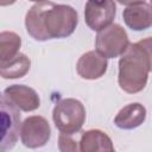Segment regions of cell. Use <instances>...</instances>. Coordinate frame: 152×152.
I'll list each match as a JSON object with an SVG mask.
<instances>
[{
	"label": "cell",
	"instance_id": "6da1fadb",
	"mask_svg": "<svg viewBox=\"0 0 152 152\" xmlns=\"http://www.w3.org/2000/svg\"><path fill=\"white\" fill-rule=\"evenodd\" d=\"M77 24L75 8L52 1L34 2L25 17L26 31L37 42L66 38L75 32Z\"/></svg>",
	"mask_w": 152,
	"mask_h": 152
},
{
	"label": "cell",
	"instance_id": "7a4b0ae2",
	"mask_svg": "<svg viewBox=\"0 0 152 152\" xmlns=\"http://www.w3.org/2000/svg\"><path fill=\"white\" fill-rule=\"evenodd\" d=\"M151 37H147L129 44L120 56L118 83L124 91L135 94L146 87L151 71Z\"/></svg>",
	"mask_w": 152,
	"mask_h": 152
},
{
	"label": "cell",
	"instance_id": "3957f363",
	"mask_svg": "<svg viewBox=\"0 0 152 152\" xmlns=\"http://www.w3.org/2000/svg\"><path fill=\"white\" fill-rule=\"evenodd\" d=\"M52 119L56 128L61 133H76L81 131L86 121V108L83 103L76 99H63L55 104Z\"/></svg>",
	"mask_w": 152,
	"mask_h": 152
},
{
	"label": "cell",
	"instance_id": "277c9868",
	"mask_svg": "<svg viewBox=\"0 0 152 152\" xmlns=\"http://www.w3.org/2000/svg\"><path fill=\"white\" fill-rule=\"evenodd\" d=\"M20 124L19 109L0 93V152H10L15 146Z\"/></svg>",
	"mask_w": 152,
	"mask_h": 152
},
{
	"label": "cell",
	"instance_id": "5b68a950",
	"mask_svg": "<svg viewBox=\"0 0 152 152\" xmlns=\"http://www.w3.org/2000/svg\"><path fill=\"white\" fill-rule=\"evenodd\" d=\"M129 44L125 28L119 24H112L97 32L95 38V51L106 59L115 58L121 56Z\"/></svg>",
	"mask_w": 152,
	"mask_h": 152
},
{
	"label": "cell",
	"instance_id": "8992f818",
	"mask_svg": "<svg viewBox=\"0 0 152 152\" xmlns=\"http://www.w3.org/2000/svg\"><path fill=\"white\" fill-rule=\"evenodd\" d=\"M19 135L24 146L28 148H39L50 140L51 127L44 116L32 115L20 124Z\"/></svg>",
	"mask_w": 152,
	"mask_h": 152
},
{
	"label": "cell",
	"instance_id": "52a82bcc",
	"mask_svg": "<svg viewBox=\"0 0 152 152\" xmlns=\"http://www.w3.org/2000/svg\"><path fill=\"white\" fill-rule=\"evenodd\" d=\"M116 15L114 1H88L84 6V21L93 31H101L112 25Z\"/></svg>",
	"mask_w": 152,
	"mask_h": 152
},
{
	"label": "cell",
	"instance_id": "ba28073f",
	"mask_svg": "<svg viewBox=\"0 0 152 152\" xmlns=\"http://www.w3.org/2000/svg\"><path fill=\"white\" fill-rule=\"evenodd\" d=\"M126 8L122 12L125 24L133 31H145L152 25V6L148 1L121 2Z\"/></svg>",
	"mask_w": 152,
	"mask_h": 152
},
{
	"label": "cell",
	"instance_id": "9c48e42d",
	"mask_svg": "<svg viewBox=\"0 0 152 152\" xmlns=\"http://www.w3.org/2000/svg\"><path fill=\"white\" fill-rule=\"evenodd\" d=\"M4 95L17 109L23 112H32L40 106L37 91L25 84H12L4 90Z\"/></svg>",
	"mask_w": 152,
	"mask_h": 152
},
{
	"label": "cell",
	"instance_id": "30bf717a",
	"mask_svg": "<svg viewBox=\"0 0 152 152\" xmlns=\"http://www.w3.org/2000/svg\"><path fill=\"white\" fill-rule=\"evenodd\" d=\"M108 68V62L104 57L99 55L96 51H88L83 53L76 64L77 74L84 80H97L101 78Z\"/></svg>",
	"mask_w": 152,
	"mask_h": 152
},
{
	"label": "cell",
	"instance_id": "8fae6325",
	"mask_svg": "<svg viewBox=\"0 0 152 152\" xmlns=\"http://www.w3.org/2000/svg\"><path fill=\"white\" fill-rule=\"evenodd\" d=\"M81 152H115L113 141L101 129L83 131L80 140Z\"/></svg>",
	"mask_w": 152,
	"mask_h": 152
},
{
	"label": "cell",
	"instance_id": "7c38bea8",
	"mask_svg": "<svg viewBox=\"0 0 152 152\" xmlns=\"http://www.w3.org/2000/svg\"><path fill=\"white\" fill-rule=\"evenodd\" d=\"M145 119L146 108L139 102H133L126 104L119 110L114 118V124L121 129H134L142 125Z\"/></svg>",
	"mask_w": 152,
	"mask_h": 152
},
{
	"label": "cell",
	"instance_id": "4fadbf2b",
	"mask_svg": "<svg viewBox=\"0 0 152 152\" xmlns=\"http://www.w3.org/2000/svg\"><path fill=\"white\" fill-rule=\"evenodd\" d=\"M31 68V61L25 55L19 52L14 58L7 62H0V76L6 80L21 78Z\"/></svg>",
	"mask_w": 152,
	"mask_h": 152
},
{
	"label": "cell",
	"instance_id": "5bb4252c",
	"mask_svg": "<svg viewBox=\"0 0 152 152\" xmlns=\"http://www.w3.org/2000/svg\"><path fill=\"white\" fill-rule=\"evenodd\" d=\"M21 38L12 31L0 32V62H7L19 53Z\"/></svg>",
	"mask_w": 152,
	"mask_h": 152
},
{
	"label": "cell",
	"instance_id": "9a60e30c",
	"mask_svg": "<svg viewBox=\"0 0 152 152\" xmlns=\"http://www.w3.org/2000/svg\"><path fill=\"white\" fill-rule=\"evenodd\" d=\"M83 131L76 133L65 134L61 133L58 137V148L61 152H81L80 151V140Z\"/></svg>",
	"mask_w": 152,
	"mask_h": 152
}]
</instances>
